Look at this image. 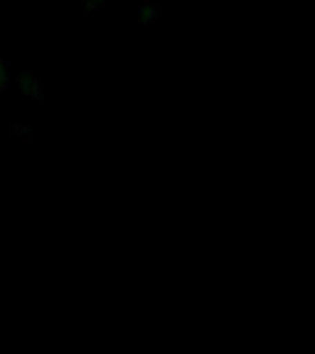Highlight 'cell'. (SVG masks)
Returning a JSON list of instances; mask_svg holds the SVG:
<instances>
[]
</instances>
